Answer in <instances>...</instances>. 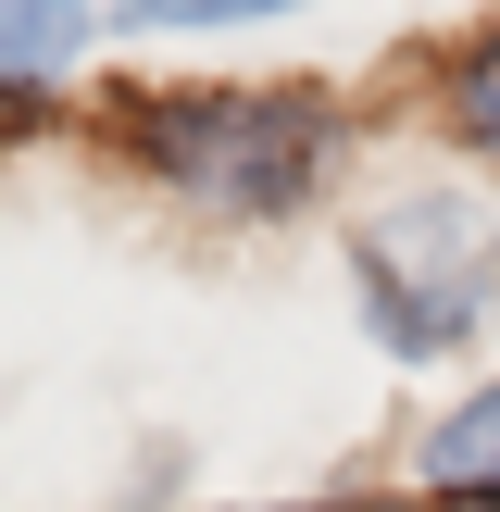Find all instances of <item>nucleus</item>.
Returning <instances> with one entry per match:
<instances>
[{
    "mask_svg": "<svg viewBox=\"0 0 500 512\" xmlns=\"http://www.w3.org/2000/svg\"><path fill=\"white\" fill-rule=\"evenodd\" d=\"M350 275H363V313L400 363L463 350L500 313V213L463 188H400L350 225Z\"/></svg>",
    "mask_w": 500,
    "mask_h": 512,
    "instance_id": "f03ea898",
    "label": "nucleus"
},
{
    "mask_svg": "<svg viewBox=\"0 0 500 512\" xmlns=\"http://www.w3.org/2000/svg\"><path fill=\"white\" fill-rule=\"evenodd\" d=\"M425 488H438V500H475V512H500V388H475L463 413L425 438Z\"/></svg>",
    "mask_w": 500,
    "mask_h": 512,
    "instance_id": "7ed1b4c3",
    "label": "nucleus"
},
{
    "mask_svg": "<svg viewBox=\"0 0 500 512\" xmlns=\"http://www.w3.org/2000/svg\"><path fill=\"white\" fill-rule=\"evenodd\" d=\"M88 38V0H0V75H50Z\"/></svg>",
    "mask_w": 500,
    "mask_h": 512,
    "instance_id": "20e7f679",
    "label": "nucleus"
},
{
    "mask_svg": "<svg viewBox=\"0 0 500 512\" xmlns=\"http://www.w3.org/2000/svg\"><path fill=\"white\" fill-rule=\"evenodd\" d=\"M450 113H463V138H475V150L500 163V25H488L475 50H463V63H450Z\"/></svg>",
    "mask_w": 500,
    "mask_h": 512,
    "instance_id": "39448f33",
    "label": "nucleus"
},
{
    "mask_svg": "<svg viewBox=\"0 0 500 512\" xmlns=\"http://www.w3.org/2000/svg\"><path fill=\"white\" fill-rule=\"evenodd\" d=\"M250 13H288V0H125V25H250Z\"/></svg>",
    "mask_w": 500,
    "mask_h": 512,
    "instance_id": "423d86ee",
    "label": "nucleus"
},
{
    "mask_svg": "<svg viewBox=\"0 0 500 512\" xmlns=\"http://www.w3.org/2000/svg\"><path fill=\"white\" fill-rule=\"evenodd\" d=\"M138 163L163 175L175 200H200V213H300V200L325 188V163H338V113H325L313 88H175L138 113Z\"/></svg>",
    "mask_w": 500,
    "mask_h": 512,
    "instance_id": "f257e3e1",
    "label": "nucleus"
}]
</instances>
